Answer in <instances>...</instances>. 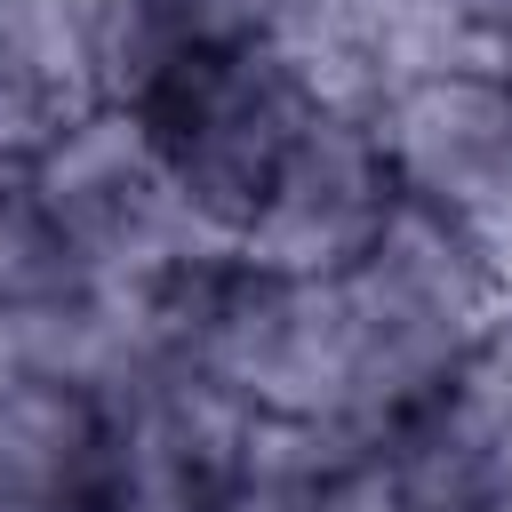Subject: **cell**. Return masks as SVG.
Instances as JSON below:
<instances>
[{
  "instance_id": "3957f363",
  "label": "cell",
  "mask_w": 512,
  "mask_h": 512,
  "mask_svg": "<svg viewBox=\"0 0 512 512\" xmlns=\"http://www.w3.org/2000/svg\"><path fill=\"white\" fill-rule=\"evenodd\" d=\"M312 112L320 104L304 96V80L264 40H248V48H224V56H200L192 72H176L144 120L176 152V176H184L192 208L208 216V232L240 256L248 216H256L264 184L280 176L288 144L312 128Z\"/></svg>"
},
{
  "instance_id": "6da1fadb",
  "label": "cell",
  "mask_w": 512,
  "mask_h": 512,
  "mask_svg": "<svg viewBox=\"0 0 512 512\" xmlns=\"http://www.w3.org/2000/svg\"><path fill=\"white\" fill-rule=\"evenodd\" d=\"M336 304L352 352V416L384 432L464 376L472 344L496 328L512 288L456 216L400 200L368 240V256L336 272Z\"/></svg>"
},
{
  "instance_id": "8992f818",
  "label": "cell",
  "mask_w": 512,
  "mask_h": 512,
  "mask_svg": "<svg viewBox=\"0 0 512 512\" xmlns=\"http://www.w3.org/2000/svg\"><path fill=\"white\" fill-rule=\"evenodd\" d=\"M96 104L80 0H0V176Z\"/></svg>"
},
{
  "instance_id": "277c9868",
  "label": "cell",
  "mask_w": 512,
  "mask_h": 512,
  "mask_svg": "<svg viewBox=\"0 0 512 512\" xmlns=\"http://www.w3.org/2000/svg\"><path fill=\"white\" fill-rule=\"evenodd\" d=\"M368 128L384 144L400 200L440 208L464 232L512 208V64L504 56H456L416 72L408 88L384 96Z\"/></svg>"
},
{
  "instance_id": "52a82bcc",
  "label": "cell",
  "mask_w": 512,
  "mask_h": 512,
  "mask_svg": "<svg viewBox=\"0 0 512 512\" xmlns=\"http://www.w3.org/2000/svg\"><path fill=\"white\" fill-rule=\"evenodd\" d=\"M440 16H448L456 40L480 48V56H504V48H512V0H440Z\"/></svg>"
},
{
  "instance_id": "7a4b0ae2",
  "label": "cell",
  "mask_w": 512,
  "mask_h": 512,
  "mask_svg": "<svg viewBox=\"0 0 512 512\" xmlns=\"http://www.w3.org/2000/svg\"><path fill=\"white\" fill-rule=\"evenodd\" d=\"M16 184L96 280L168 288V280L232 256L208 232V216L192 208L160 128L128 104H88L56 144H40L16 168Z\"/></svg>"
},
{
  "instance_id": "5b68a950",
  "label": "cell",
  "mask_w": 512,
  "mask_h": 512,
  "mask_svg": "<svg viewBox=\"0 0 512 512\" xmlns=\"http://www.w3.org/2000/svg\"><path fill=\"white\" fill-rule=\"evenodd\" d=\"M392 208H400V184L384 168L376 128L352 112H312V128L288 144L280 176L264 184L256 216L240 232V264L336 280L368 256V240L384 232Z\"/></svg>"
}]
</instances>
